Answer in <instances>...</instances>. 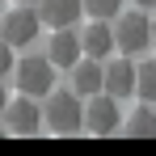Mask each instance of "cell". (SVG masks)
Instances as JSON below:
<instances>
[{
    "instance_id": "cell-1",
    "label": "cell",
    "mask_w": 156,
    "mask_h": 156,
    "mask_svg": "<svg viewBox=\"0 0 156 156\" xmlns=\"http://www.w3.org/2000/svg\"><path fill=\"white\" fill-rule=\"evenodd\" d=\"M42 127L51 135H76L84 131V101H80L76 89H63V93H47V105H42Z\"/></svg>"
},
{
    "instance_id": "cell-2",
    "label": "cell",
    "mask_w": 156,
    "mask_h": 156,
    "mask_svg": "<svg viewBox=\"0 0 156 156\" xmlns=\"http://www.w3.org/2000/svg\"><path fill=\"white\" fill-rule=\"evenodd\" d=\"M13 72H17V89L26 97H47L55 89V63L47 55H26L21 63H13Z\"/></svg>"
},
{
    "instance_id": "cell-3",
    "label": "cell",
    "mask_w": 156,
    "mask_h": 156,
    "mask_svg": "<svg viewBox=\"0 0 156 156\" xmlns=\"http://www.w3.org/2000/svg\"><path fill=\"white\" fill-rule=\"evenodd\" d=\"M38 30H42V17H38L34 4H17L13 13L0 17V38H4L13 51H17V47H30V42L38 38Z\"/></svg>"
},
{
    "instance_id": "cell-4",
    "label": "cell",
    "mask_w": 156,
    "mask_h": 156,
    "mask_svg": "<svg viewBox=\"0 0 156 156\" xmlns=\"http://www.w3.org/2000/svg\"><path fill=\"white\" fill-rule=\"evenodd\" d=\"M114 47L122 55H139L152 47V21L144 13H122L118 26H114Z\"/></svg>"
},
{
    "instance_id": "cell-5",
    "label": "cell",
    "mask_w": 156,
    "mask_h": 156,
    "mask_svg": "<svg viewBox=\"0 0 156 156\" xmlns=\"http://www.w3.org/2000/svg\"><path fill=\"white\" fill-rule=\"evenodd\" d=\"M84 131H93V135H118V131H122L118 97H110V93H93L89 105H84Z\"/></svg>"
},
{
    "instance_id": "cell-6",
    "label": "cell",
    "mask_w": 156,
    "mask_h": 156,
    "mask_svg": "<svg viewBox=\"0 0 156 156\" xmlns=\"http://www.w3.org/2000/svg\"><path fill=\"white\" fill-rule=\"evenodd\" d=\"M4 131L9 135H38L42 131V110L34 105V97H17V101L4 105Z\"/></svg>"
},
{
    "instance_id": "cell-7",
    "label": "cell",
    "mask_w": 156,
    "mask_h": 156,
    "mask_svg": "<svg viewBox=\"0 0 156 156\" xmlns=\"http://www.w3.org/2000/svg\"><path fill=\"white\" fill-rule=\"evenodd\" d=\"M80 55H84V51H80V34H76L72 26H63V30L51 34V42H47V59H51L55 68H72Z\"/></svg>"
},
{
    "instance_id": "cell-8",
    "label": "cell",
    "mask_w": 156,
    "mask_h": 156,
    "mask_svg": "<svg viewBox=\"0 0 156 156\" xmlns=\"http://www.w3.org/2000/svg\"><path fill=\"white\" fill-rule=\"evenodd\" d=\"M80 13H84V0H38V17H42V26H51V30L76 26Z\"/></svg>"
},
{
    "instance_id": "cell-9",
    "label": "cell",
    "mask_w": 156,
    "mask_h": 156,
    "mask_svg": "<svg viewBox=\"0 0 156 156\" xmlns=\"http://www.w3.org/2000/svg\"><path fill=\"white\" fill-rule=\"evenodd\" d=\"M101 89L110 93V97H131L135 93V63L131 59H114L110 68H101Z\"/></svg>"
},
{
    "instance_id": "cell-10",
    "label": "cell",
    "mask_w": 156,
    "mask_h": 156,
    "mask_svg": "<svg viewBox=\"0 0 156 156\" xmlns=\"http://www.w3.org/2000/svg\"><path fill=\"white\" fill-rule=\"evenodd\" d=\"M80 51L93 55V59H105V55L114 51V30L105 26L101 17H97V21H89V26L80 30Z\"/></svg>"
},
{
    "instance_id": "cell-11",
    "label": "cell",
    "mask_w": 156,
    "mask_h": 156,
    "mask_svg": "<svg viewBox=\"0 0 156 156\" xmlns=\"http://www.w3.org/2000/svg\"><path fill=\"white\" fill-rule=\"evenodd\" d=\"M68 72H72V89H76L80 97H93V93L101 89V63H97L93 55H89V59H76Z\"/></svg>"
},
{
    "instance_id": "cell-12",
    "label": "cell",
    "mask_w": 156,
    "mask_h": 156,
    "mask_svg": "<svg viewBox=\"0 0 156 156\" xmlns=\"http://www.w3.org/2000/svg\"><path fill=\"white\" fill-rule=\"evenodd\" d=\"M127 135L131 139H156V105H139L127 118Z\"/></svg>"
},
{
    "instance_id": "cell-13",
    "label": "cell",
    "mask_w": 156,
    "mask_h": 156,
    "mask_svg": "<svg viewBox=\"0 0 156 156\" xmlns=\"http://www.w3.org/2000/svg\"><path fill=\"white\" fill-rule=\"evenodd\" d=\"M135 93L148 105H156V59H148V63L135 68Z\"/></svg>"
},
{
    "instance_id": "cell-14",
    "label": "cell",
    "mask_w": 156,
    "mask_h": 156,
    "mask_svg": "<svg viewBox=\"0 0 156 156\" xmlns=\"http://www.w3.org/2000/svg\"><path fill=\"white\" fill-rule=\"evenodd\" d=\"M84 13H93V17H118L122 0H84Z\"/></svg>"
},
{
    "instance_id": "cell-15",
    "label": "cell",
    "mask_w": 156,
    "mask_h": 156,
    "mask_svg": "<svg viewBox=\"0 0 156 156\" xmlns=\"http://www.w3.org/2000/svg\"><path fill=\"white\" fill-rule=\"evenodd\" d=\"M4 72H13V47L0 38V76H4Z\"/></svg>"
},
{
    "instance_id": "cell-16",
    "label": "cell",
    "mask_w": 156,
    "mask_h": 156,
    "mask_svg": "<svg viewBox=\"0 0 156 156\" xmlns=\"http://www.w3.org/2000/svg\"><path fill=\"white\" fill-rule=\"evenodd\" d=\"M4 105H9V89L0 84V114H4Z\"/></svg>"
},
{
    "instance_id": "cell-17",
    "label": "cell",
    "mask_w": 156,
    "mask_h": 156,
    "mask_svg": "<svg viewBox=\"0 0 156 156\" xmlns=\"http://www.w3.org/2000/svg\"><path fill=\"white\" fill-rule=\"evenodd\" d=\"M135 4H139V9H156V0H135Z\"/></svg>"
},
{
    "instance_id": "cell-18",
    "label": "cell",
    "mask_w": 156,
    "mask_h": 156,
    "mask_svg": "<svg viewBox=\"0 0 156 156\" xmlns=\"http://www.w3.org/2000/svg\"><path fill=\"white\" fill-rule=\"evenodd\" d=\"M152 47H156V21H152Z\"/></svg>"
},
{
    "instance_id": "cell-19",
    "label": "cell",
    "mask_w": 156,
    "mask_h": 156,
    "mask_svg": "<svg viewBox=\"0 0 156 156\" xmlns=\"http://www.w3.org/2000/svg\"><path fill=\"white\" fill-rule=\"evenodd\" d=\"M17 4H34V0H17Z\"/></svg>"
},
{
    "instance_id": "cell-20",
    "label": "cell",
    "mask_w": 156,
    "mask_h": 156,
    "mask_svg": "<svg viewBox=\"0 0 156 156\" xmlns=\"http://www.w3.org/2000/svg\"><path fill=\"white\" fill-rule=\"evenodd\" d=\"M0 135H9V131H4V127H0Z\"/></svg>"
}]
</instances>
